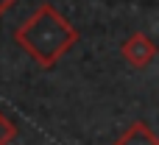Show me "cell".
I'll use <instances>...</instances> for the list:
<instances>
[{
	"instance_id": "1",
	"label": "cell",
	"mask_w": 159,
	"mask_h": 145,
	"mask_svg": "<svg viewBox=\"0 0 159 145\" xmlns=\"http://www.w3.org/2000/svg\"><path fill=\"white\" fill-rule=\"evenodd\" d=\"M17 45L45 70H50L73 45L78 42V31L50 6L42 3L14 34Z\"/></svg>"
},
{
	"instance_id": "2",
	"label": "cell",
	"mask_w": 159,
	"mask_h": 145,
	"mask_svg": "<svg viewBox=\"0 0 159 145\" xmlns=\"http://www.w3.org/2000/svg\"><path fill=\"white\" fill-rule=\"evenodd\" d=\"M157 42L148 36V34H131L123 45H120V56L131 64V67H137V70H145L154 59H157Z\"/></svg>"
},
{
	"instance_id": "3",
	"label": "cell",
	"mask_w": 159,
	"mask_h": 145,
	"mask_svg": "<svg viewBox=\"0 0 159 145\" xmlns=\"http://www.w3.org/2000/svg\"><path fill=\"white\" fill-rule=\"evenodd\" d=\"M115 145H159V137L151 131L148 123L137 120V123H131V126L115 140Z\"/></svg>"
},
{
	"instance_id": "5",
	"label": "cell",
	"mask_w": 159,
	"mask_h": 145,
	"mask_svg": "<svg viewBox=\"0 0 159 145\" xmlns=\"http://www.w3.org/2000/svg\"><path fill=\"white\" fill-rule=\"evenodd\" d=\"M14 3H17V0H0V17H3V14H6V11H8Z\"/></svg>"
},
{
	"instance_id": "4",
	"label": "cell",
	"mask_w": 159,
	"mask_h": 145,
	"mask_svg": "<svg viewBox=\"0 0 159 145\" xmlns=\"http://www.w3.org/2000/svg\"><path fill=\"white\" fill-rule=\"evenodd\" d=\"M17 140V126L0 112V145H11Z\"/></svg>"
}]
</instances>
